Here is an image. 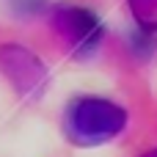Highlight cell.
<instances>
[{"label": "cell", "mask_w": 157, "mask_h": 157, "mask_svg": "<svg viewBox=\"0 0 157 157\" xmlns=\"http://www.w3.org/2000/svg\"><path fill=\"white\" fill-rule=\"evenodd\" d=\"M130 6L135 8V17L146 30L157 28V0H130Z\"/></svg>", "instance_id": "obj_3"}, {"label": "cell", "mask_w": 157, "mask_h": 157, "mask_svg": "<svg viewBox=\"0 0 157 157\" xmlns=\"http://www.w3.org/2000/svg\"><path fill=\"white\" fill-rule=\"evenodd\" d=\"M146 157H157V149H155V152H149V155H146Z\"/></svg>", "instance_id": "obj_4"}, {"label": "cell", "mask_w": 157, "mask_h": 157, "mask_svg": "<svg viewBox=\"0 0 157 157\" xmlns=\"http://www.w3.org/2000/svg\"><path fill=\"white\" fill-rule=\"evenodd\" d=\"M127 116L119 105L105 99H77L69 110V130L83 144H97L105 138H113L124 127Z\"/></svg>", "instance_id": "obj_1"}, {"label": "cell", "mask_w": 157, "mask_h": 157, "mask_svg": "<svg viewBox=\"0 0 157 157\" xmlns=\"http://www.w3.org/2000/svg\"><path fill=\"white\" fill-rule=\"evenodd\" d=\"M55 28L63 36V41H69L72 50H80V52H91L102 36L97 17L83 8H61L55 17Z\"/></svg>", "instance_id": "obj_2"}]
</instances>
